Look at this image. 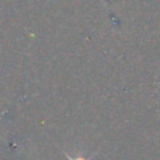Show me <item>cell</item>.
<instances>
[{
	"mask_svg": "<svg viewBox=\"0 0 160 160\" xmlns=\"http://www.w3.org/2000/svg\"><path fill=\"white\" fill-rule=\"evenodd\" d=\"M64 155H65V158H68L69 160H90L94 155H91L90 158H85V156H81V155H75V156H71V155H69L68 152H65L64 151Z\"/></svg>",
	"mask_w": 160,
	"mask_h": 160,
	"instance_id": "1",
	"label": "cell"
}]
</instances>
